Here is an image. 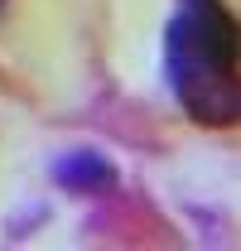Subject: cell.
<instances>
[{"mask_svg": "<svg viewBox=\"0 0 241 251\" xmlns=\"http://www.w3.org/2000/svg\"><path fill=\"white\" fill-rule=\"evenodd\" d=\"M169 87L188 121L227 130L241 116V63H237V20L227 0H179L169 39Z\"/></svg>", "mask_w": 241, "mask_h": 251, "instance_id": "cell-1", "label": "cell"}, {"mask_svg": "<svg viewBox=\"0 0 241 251\" xmlns=\"http://www.w3.org/2000/svg\"><path fill=\"white\" fill-rule=\"evenodd\" d=\"M53 179H58V188L87 198V193H101L116 184V164L101 150H68L63 159H53Z\"/></svg>", "mask_w": 241, "mask_h": 251, "instance_id": "cell-2", "label": "cell"}]
</instances>
